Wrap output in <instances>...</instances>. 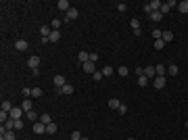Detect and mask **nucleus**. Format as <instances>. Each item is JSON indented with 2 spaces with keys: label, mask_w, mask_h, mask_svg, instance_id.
Returning a JSON list of instances; mask_svg holds the SVG:
<instances>
[{
  "label": "nucleus",
  "mask_w": 188,
  "mask_h": 140,
  "mask_svg": "<svg viewBox=\"0 0 188 140\" xmlns=\"http://www.w3.org/2000/svg\"><path fill=\"white\" fill-rule=\"evenodd\" d=\"M27 67L34 71V69H38L40 67V57H29L27 59Z\"/></svg>",
  "instance_id": "nucleus-3"
},
{
  "label": "nucleus",
  "mask_w": 188,
  "mask_h": 140,
  "mask_svg": "<svg viewBox=\"0 0 188 140\" xmlns=\"http://www.w3.org/2000/svg\"><path fill=\"white\" fill-rule=\"evenodd\" d=\"M82 140H88V138H82Z\"/></svg>",
  "instance_id": "nucleus-44"
},
{
  "label": "nucleus",
  "mask_w": 188,
  "mask_h": 140,
  "mask_svg": "<svg viewBox=\"0 0 188 140\" xmlns=\"http://www.w3.org/2000/svg\"><path fill=\"white\" fill-rule=\"evenodd\" d=\"M138 86H140V88L149 86V78H146V75H140V78H138Z\"/></svg>",
  "instance_id": "nucleus-25"
},
{
  "label": "nucleus",
  "mask_w": 188,
  "mask_h": 140,
  "mask_svg": "<svg viewBox=\"0 0 188 140\" xmlns=\"http://www.w3.org/2000/svg\"><path fill=\"white\" fill-rule=\"evenodd\" d=\"M153 86H155V90H161V88L165 86V78H161V75H157V78L153 80Z\"/></svg>",
  "instance_id": "nucleus-6"
},
{
  "label": "nucleus",
  "mask_w": 188,
  "mask_h": 140,
  "mask_svg": "<svg viewBox=\"0 0 188 140\" xmlns=\"http://www.w3.org/2000/svg\"><path fill=\"white\" fill-rule=\"evenodd\" d=\"M57 132V123H48L46 126V134H55Z\"/></svg>",
  "instance_id": "nucleus-31"
},
{
  "label": "nucleus",
  "mask_w": 188,
  "mask_h": 140,
  "mask_svg": "<svg viewBox=\"0 0 188 140\" xmlns=\"http://www.w3.org/2000/svg\"><path fill=\"white\" fill-rule=\"evenodd\" d=\"M174 6H178V2L176 0H169V2H163V4H161V15H167V13L171 11V9H174Z\"/></svg>",
  "instance_id": "nucleus-2"
},
{
  "label": "nucleus",
  "mask_w": 188,
  "mask_h": 140,
  "mask_svg": "<svg viewBox=\"0 0 188 140\" xmlns=\"http://www.w3.org/2000/svg\"><path fill=\"white\" fill-rule=\"evenodd\" d=\"M21 111H23V109H19V107H13V111H11V119H21Z\"/></svg>",
  "instance_id": "nucleus-15"
},
{
  "label": "nucleus",
  "mask_w": 188,
  "mask_h": 140,
  "mask_svg": "<svg viewBox=\"0 0 188 140\" xmlns=\"http://www.w3.org/2000/svg\"><path fill=\"white\" fill-rule=\"evenodd\" d=\"M2 111H6V113H11V111H13L11 100H4V103H2Z\"/></svg>",
  "instance_id": "nucleus-27"
},
{
  "label": "nucleus",
  "mask_w": 188,
  "mask_h": 140,
  "mask_svg": "<svg viewBox=\"0 0 188 140\" xmlns=\"http://www.w3.org/2000/svg\"><path fill=\"white\" fill-rule=\"evenodd\" d=\"M126 9H128V4H126V2H119V4H117V11L119 13H123Z\"/></svg>",
  "instance_id": "nucleus-40"
},
{
  "label": "nucleus",
  "mask_w": 188,
  "mask_h": 140,
  "mask_svg": "<svg viewBox=\"0 0 188 140\" xmlns=\"http://www.w3.org/2000/svg\"><path fill=\"white\" fill-rule=\"evenodd\" d=\"M57 9H61V11H69L71 6H69V2H67V0H59V2H57Z\"/></svg>",
  "instance_id": "nucleus-13"
},
{
  "label": "nucleus",
  "mask_w": 188,
  "mask_h": 140,
  "mask_svg": "<svg viewBox=\"0 0 188 140\" xmlns=\"http://www.w3.org/2000/svg\"><path fill=\"white\" fill-rule=\"evenodd\" d=\"M153 38L155 40H161V38H163V29H157V27H155L153 29Z\"/></svg>",
  "instance_id": "nucleus-28"
},
{
  "label": "nucleus",
  "mask_w": 188,
  "mask_h": 140,
  "mask_svg": "<svg viewBox=\"0 0 188 140\" xmlns=\"http://www.w3.org/2000/svg\"><path fill=\"white\" fill-rule=\"evenodd\" d=\"M92 80H94V82H100V80H103V71H94Z\"/></svg>",
  "instance_id": "nucleus-33"
},
{
  "label": "nucleus",
  "mask_w": 188,
  "mask_h": 140,
  "mask_svg": "<svg viewBox=\"0 0 188 140\" xmlns=\"http://www.w3.org/2000/svg\"><path fill=\"white\" fill-rule=\"evenodd\" d=\"M184 126H186V130H188V121H186V123H184Z\"/></svg>",
  "instance_id": "nucleus-42"
},
{
  "label": "nucleus",
  "mask_w": 188,
  "mask_h": 140,
  "mask_svg": "<svg viewBox=\"0 0 188 140\" xmlns=\"http://www.w3.org/2000/svg\"><path fill=\"white\" fill-rule=\"evenodd\" d=\"M103 75H105V78H107V75H113V67H111V65H107L105 69H103Z\"/></svg>",
  "instance_id": "nucleus-35"
},
{
  "label": "nucleus",
  "mask_w": 188,
  "mask_h": 140,
  "mask_svg": "<svg viewBox=\"0 0 188 140\" xmlns=\"http://www.w3.org/2000/svg\"><path fill=\"white\" fill-rule=\"evenodd\" d=\"M57 92H61V94H73V86L71 84H65L61 90H57Z\"/></svg>",
  "instance_id": "nucleus-17"
},
{
  "label": "nucleus",
  "mask_w": 188,
  "mask_h": 140,
  "mask_svg": "<svg viewBox=\"0 0 188 140\" xmlns=\"http://www.w3.org/2000/svg\"><path fill=\"white\" fill-rule=\"evenodd\" d=\"M77 17H80L77 9H73V6H71L69 11L65 13V19H63V23H71V21H73V19H77Z\"/></svg>",
  "instance_id": "nucleus-1"
},
{
  "label": "nucleus",
  "mask_w": 188,
  "mask_h": 140,
  "mask_svg": "<svg viewBox=\"0 0 188 140\" xmlns=\"http://www.w3.org/2000/svg\"><path fill=\"white\" fill-rule=\"evenodd\" d=\"M90 61L96 63V61H98V55H96V52H90Z\"/></svg>",
  "instance_id": "nucleus-41"
},
{
  "label": "nucleus",
  "mask_w": 188,
  "mask_h": 140,
  "mask_svg": "<svg viewBox=\"0 0 188 140\" xmlns=\"http://www.w3.org/2000/svg\"><path fill=\"white\" fill-rule=\"evenodd\" d=\"M126 140H134V138H126Z\"/></svg>",
  "instance_id": "nucleus-43"
},
{
  "label": "nucleus",
  "mask_w": 188,
  "mask_h": 140,
  "mask_svg": "<svg viewBox=\"0 0 188 140\" xmlns=\"http://www.w3.org/2000/svg\"><path fill=\"white\" fill-rule=\"evenodd\" d=\"M117 113H119V115H126V113H128V107H126V105H119Z\"/></svg>",
  "instance_id": "nucleus-36"
},
{
  "label": "nucleus",
  "mask_w": 188,
  "mask_h": 140,
  "mask_svg": "<svg viewBox=\"0 0 188 140\" xmlns=\"http://www.w3.org/2000/svg\"><path fill=\"white\" fill-rule=\"evenodd\" d=\"M21 109H23L25 113H29V111H34V105H32V98H25L23 103H21Z\"/></svg>",
  "instance_id": "nucleus-7"
},
{
  "label": "nucleus",
  "mask_w": 188,
  "mask_h": 140,
  "mask_svg": "<svg viewBox=\"0 0 188 140\" xmlns=\"http://www.w3.org/2000/svg\"><path fill=\"white\" fill-rule=\"evenodd\" d=\"M34 134H46V126L42 121H36L34 123Z\"/></svg>",
  "instance_id": "nucleus-5"
},
{
  "label": "nucleus",
  "mask_w": 188,
  "mask_h": 140,
  "mask_svg": "<svg viewBox=\"0 0 188 140\" xmlns=\"http://www.w3.org/2000/svg\"><path fill=\"white\" fill-rule=\"evenodd\" d=\"M82 138H84V136H82V134H80V132H73L69 140H82Z\"/></svg>",
  "instance_id": "nucleus-37"
},
{
  "label": "nucleus",
  "mask_w": 188,
  "mask_h": 140,
  "mask_svg": "<svg viewBox=\"0 0 188 140\" xmlns=\"http://www.w3.org/2000/svg\"><path fill=\"white\" fill-rule=\"evenodd\" d=\"M144 75H146L149 80H155V78H157V71H155V67H153V65L144 67Z\"/></svg>",
  "instance_id": "nucleus-4"
},
{
  "label": "nucleus",
  "mask_w": 188,
  "mask_h": 140,
  "mask_svg": "<svg viewBox=\"0 0 188 140\" xmlns=\"http://www.w3.org/2000/svg\"><path fill=\"white\" fill-rule=\"evenodd\" d=\"M27 119H29V121H40V117H38V113H36V111H29V113H27Z\"/></svg>",
  "instance_id": "nucleus-26"
},
{
  "label": "nucleus",
  "mask_w": 188,
  "mask_h": 140,
  "mask_svg": "<svg viewBox=\"0 0 188 140\" xmlns=\"http://www.w3.org/2000/svg\"><path fill=\"white\" fill-rule=\"evenodd\" d=\"M119 105H121V100H119V98H109V107H111V109H115V111H117Z\"/></svg>",
  "instance_id": "nucleus-20"
},
{
  "label": "nucleus",
  "mask_w": 188,
  "mask_h": 140,
  "mask_svg": "<svg viewBox=\"0 0 188 140\" xmlns=\"http://www.w3.org/2000/svg\"><path fill=\"white\" fill-rule=\"evenodd\" d=\"M163 46H165L163 40H155V50H163Z\"/></svg>",
  "instance_id": "nucleus-34"
},
{
  "label": "nucleus",
  "mask_w": 188,
  "mask_h": 140,
  "mask_svg": "<svg viewBox=\"0 0 188 140\" xmlns=\"http://www.w3.org/2000/svg\"><path fill=\"white\" fill-rule=\"evenodd\" d=\"M130 25H132L134 34H136V36H140V23H138V19H132V21H130Z\"/></svg>",
  "instance_id": "nucleus-14"
},
{
  "label": "nucleus",
  "mask_w": 188,
  "mask_h": 140,
  "mask_svg": "<svg viewBox=\"0 0 188 140\" xmlns=\"http://www.w3.org/2000/svg\"><path fill=\"white\" fill-rule=\"evenodd\" d=\"M117 73H119V75H121V78H126V75H128L130 71H128V67H126V65H121V67H119V69H117Z\"/></svg>",
  "instance_id": "nucleus-30"
},
{
  "label": "nucleus",
  "mask_w": 188,
  "mask_h": 140,
  "mask_svg": "<svg viewBox=\"0 0 188 140\" xmlns=\"http://www.w3.org/2000/svg\"><path fill=\"white\" fill-rule=\"evenodd\" d=\"M61 25H63V21H61V19H52V23H50V27H52V29H59Z\"/></svg>",
  "instance_id": "nucleus-32"
},
{
  "label": "nucleus",
  "mask_w": 188,
  "mask_h": 140,
  "mask_svg": "<svg viewBox=\"0 0 188 140\" xmlns=\"http://www.w3.org/2000/svg\"><path fill=\"white\" fill-rule=\"evenodd\" d=\"M155 71H157V75L165 78V73H167V67H165V65H157V67H155Z\"/></svg>",
  "instance_id": "nucleus-22"
},
{
  "label": "nucleus",
  "mask_w": 188,
  "mask_h": 140,
  "mask_svg": "<svg viewBox=\"0 0 188 140\" xmlns=\"http://www.w3.org/2000/svg\"><path fill=\"white\" fill-rule=\"evenodd\" d=\"M77 59H80V61H82V63H88V61H90V55H88V52H86V50H82V52H80V55H77Z\"/></svg>",
  "instance_id": "nucleus-24"
},
{
  "label": "nucleus",
  "mask_w": 188,
  "mask_h": 140,
  "mask_svg": "<svg viewBox=\"0 0 188 140\" xmlns=\"http://www.w3.org/2000/svg\"><path fill=\"white\" fill-rule=\"evenodd\" d=\"M21 94H23L25 98H29V96H32V88H23V90H21Z\"/></svg>",
  "instance_id": "nucleus-38"
},
{
  "label": "nucleus",
  "mask_w": 188,
  "mask_h": 140,
  "mask_svg": "<svg viewBox=\"0 0 188 140\" xmlns=\"http://www.w3.org/2000/svg\"><path fill=\"white\" fill-rule=\"evenodd\" d=\"M42 96V88H32V98H40Z\"/></svg>",
  "instance_id": "nucleus-29"
},
{
  "label": "nucleus",
  "mask_w": 188,
  "mask_h": 140,
  "mask_svg": "<svg viewBox=\"0 0 188 140\" xmlns=\"http://www.w3.org/2000/svg\"><path fill=\"white\" fill-rule=\"evenodd\" d=\"M50 32H52V27H50V25H42V29H40L42 38H48V36H50Z\"/></svg>",
  "instance_id": "nucleus-18"
},
{
  "label": "nucleus",
  "mask_w": 188,
  "mask_h": 140,
  "mask_svg": "<svg viewBox=\"0 0 188 140\" xmlns=\"http://www.w3.org/2000/svg\"><path fill=\"white\" fill-rule=\"evenodd\" d=\"M59 40H61V32L59 29H52L50 36H48V42H59Z\"/></svg>",
  "instance_id": "nucleus-10"
},
{
  "label": "nucleus",
  "mask_w": 188,
  "mask_h": 140,
  "mask_svg": "<svg viewBox=\"0 0 188 140\" xmlns=\"http://www.w3.org/2000/svg\"><path fill=\"white\" fill-rule=\"evenodd\" d=\"M161 40H163L165 44H167V42H171V40H174V34H171L169 29H165V32H163V38H161Z\"/></svg>",
  "instance_id": "nucleus-19"
},
{
  "label": "nucleus",
  "mask_w": 188,
  "mask_h": 140,
  "mask_svg": "<svg viewBox=\"0 0 188 140\" xmlns=\"http://www.w3.org/2000/svg\"><path fill=\"white\" fill-rule=\"evenodd\" d=\"M65 84H67V82H65V78H63V75H55V88H57V90H61Z\"/></svg>",
  "instance_id": "nucleus-9"
},
{
  "label": "nucleus",
  "mask_w": 188,
  "mask_h": 140,
  "mask_svg": "<svg viewBox=\"0 0 188 140\" xmlns=\"http://www.w3.org/2000/svg\"><path fill=\"white\" fill-rule=\"evenodd\" d=\"M40 121H42L44 126H48V123H52V117L48 115V113H42V115H40Z\"/></svg>",
  "instance_id": "nucleus-21"
},
{
  "label": "nucleus",
  "mask_w": 188,
  "mask_h": 140,
  "mask_svg": "<svg viewBox=\"0 0 188 140\" xmlns=\"http://www.w3.org/2000/svg\"><path fill=\"white\" fill-rule=\"evenodd\" d=\"M178 11L186 15V13H188V0H182V2H178Z\"/></svg>",
  "instance_id": "nucleus-16"
},
{
  "label": "nucleus",
  "mask_w": 188,
  "mask_h": 140,
  "mask_svg": "<svg viewBox=\"0 0 188 140\" xmlns=\"http://www.w3.org/2000/svg\"><path fill=\"white\" fill-rule=\"evenodd\" d=\"M167 73H171V75H178V73H180V69H178L176 63H171V65L167 67Z\"/></svg>",
  "instance_id": "nucleus-23"
},
{
  "label": "nucleus",
  "mask_w": 188,
  "mask_h": 140,
  "mask_svg": "<svg viewBox=\"0 0 188 140\" xmlns=\"http://www.w3.org/2000/svg\"><path fill=\"white\" fill-rule=\"evenodd\" d=\"M15 130H23V121L21 119H15Z\"/></svg>",
  "instance_id": "nucleus-39"
},
{
  "label": "nucleus",
  "mask_w": 188,
  "mask_h": 140,
  "mask_svg": "<svg viewBox=\"0 0 188 140\" xmlns=\"http://www.w3.org/2000/svg\"><path fill=\"white\" fill-rule=\"evenodd\" d=\"M149 17H151V21H153V23H159V21L163 19V15H161V11H155V13H151Z\"/></svg>",
  "instance_id": "nucleus-12"
},
{
  "label": "nucleus",
  "mask_w": 188,
  "mask_h": 140,
  "mask_svg": "<svg viewBox=\"0 0 188 140\" xmlns=\"http://www.w3.org/2000/svg\"><path fill=\"white\" fill-rule=\"evenodd\" d=\"M15 48L23 52V50H27V48H29V44H27V40H17V42H15Z\"/></svg>",
  "instance_id": "nucleus-8"
},
{
  "label": "nucleus",
  "mask_w": 188,
  "mask_h": 140,
  "mask_svg": "<svg viewBox=\"0 0 188 140\" xmlns=\"http://www.w3.org/2000/svg\"><path fill=\"white\" fill-rule=\"evenodd\" d=\"M94 71H96V65H94L92 61L84 63V73H94Z\"/></svg>",
  "instance_id": "nucleus-11"
}]
</instances>
